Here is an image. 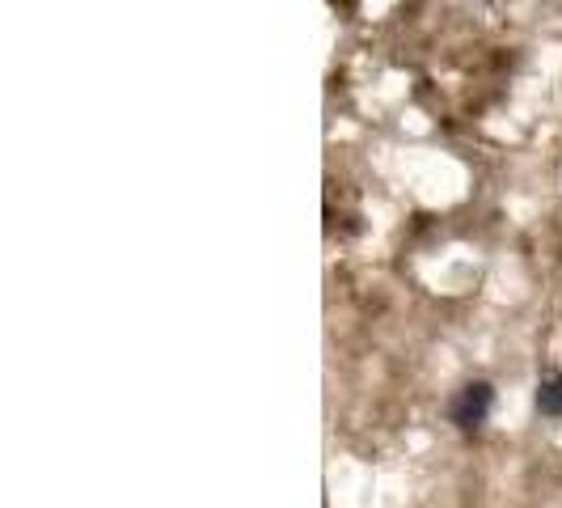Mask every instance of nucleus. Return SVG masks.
<instances>
[{"mask_svg":"<svg viewBox=\"0 0 562 508\" xmlns=\"http://www.w3.org/2000/svg\"><path fill=\"white\" fill-rule=\"evenodd\" d=\"M491 402H495V390L491 382H465L457 395L449 398V420L461 428V432H479L486 416H491Z\"/></svg>","mask_w":562,"mask_h":508,"instance_id":"obj_1","label":"nucleus"},{"mask_svg":"<svg viewBox=\"0 0 562 508\" xmlns=\"http://www.w3.org/2000/svg\"><path fill=\"white\" fill-rule=\"evenodd\" d=\"M537 411L550 416V420H562V368L546 373L537 382Z\"/></svg>","mask_w":562,"mask_h":508,"instance_id":"obj_2","label":"nucleus"}]
</instances>
